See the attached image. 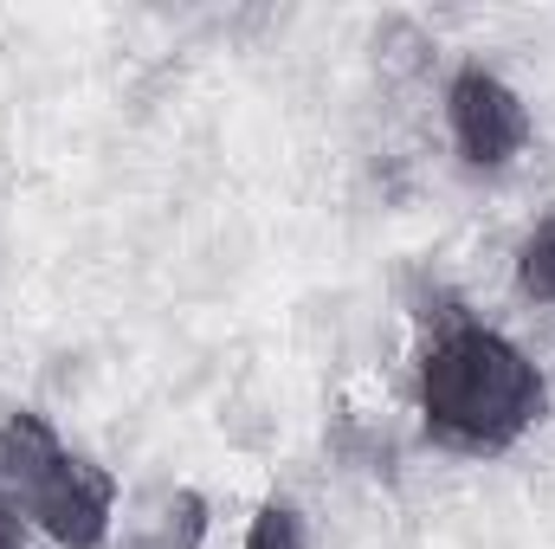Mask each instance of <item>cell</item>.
I'll return each mask as SVG.
<instances>
[{"label":"cell","instance_id":"6da1fadb","mask_svg":"<svg viewBox=\"0 0 555 549\" xmlns=\"http://www.w3.org/2000/svg\"><path fill=\"white\" fill-rule=\"evenodd\" d=\"M550 408L543 369L491 323H446L420 356V420L452 452H504Z\"/></svg>","mask_w":555,"mask_h":549},{"label":"cell","instance_id":"7a4b0ae2","mask_svg":"<svg viewBox=\"0 0 555 549\" xmlns=\"http://www.w3.org/2000/svg\"><path fill=\"white\" fill-rule=\"evenodd\" d=\"M0 491L65 549H98L111 537L117 478L104 465L65 452V439L33 408L0 420Z\"/></svg>","mask_w":555,"mask_h":549},{"label":"cell","instance_id":"3957f363","mask_svg":"<svg viewBox=\"0 0 555 549\" xmlns=\"http://www.w3.org/2000/svg\"><path fill=\"white\" fill-rule=\"evenodd\" d=\"M446 124L472 168H511L530 149V111L491 65H465L446 85Z\"/></svg>","mask_w":555,"mask_h":549},{"label":"cell","instance_id":"277c9868","mask_svg":"<svg viewBox=\"0 0 555 549\" xmlns=\"http://www.w3.org/2000/svg\"><path fill=\"white\" fill-rule=\"evenodd\" d=\"M517 291H524L530 304L555 310V214H543V220L524 233V246H517Z\"/></svg>","mask_w":555,"mask_h":549},{"label":"cell","instance_id":"5b68a950","mask_svg":"<svg viewBox=\"0 0 555 549\" xmlns=\"http://www.w3.org/2000/svg\"><path fill=\"white\" fill-rule=\"evenodd\" d=\"M246 549H310V531H304V518H297V505H259V518H253V531H246Z\"/></svg>","mask_w":555,"mask_h":549},{"label":"cell","instance_id":"8992f818","mask_svg":"<svg viewBox=\"0 0 555 549\" xmlns=\"http://www.w3.org/2000/svg\"><path fill=\"white\" fill-rule=\"evenodd\" d=\"M0 549H26V531H20V505L0 491Z\"/></svg>","mask_w":555,"mask_h":549}]
</instances>
